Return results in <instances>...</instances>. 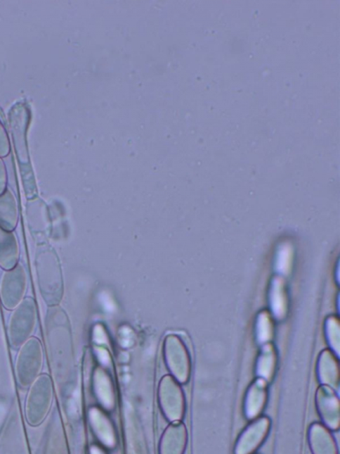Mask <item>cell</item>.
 Wrapping results in <instances>:
<instances>
[{"label": "cell", "instance_id": "cell-11", "mask_svg": "<svg viewBox=\"0 0 340 454\" xmlns=\"http://www.w3.org/2000/svg\"><path fill=\"white\" fill-rule=\"evenodd\" d=\"M89 421L95 436L102 445L107 448H115L117 446V434L113 423L103 409L93 406L89 410Z\"/></svg>", "mask_w": 340, "mask_h": 454}, {"label": "cell", "instance_id": "cell-13", "mask_svg": "<svg viewBox=\"0 0 340 454\" xmlns=\"http://www.w3.org/2000/svg\"><path fill=\"white\" fill-rule=\"evenodd\" d=\"M268 398V384L263 379H257L250 385L244 399V414L247 418H257L263 411Z\"/></svg>", "mask_w": 340, "mask_h": 454}, {"label": "cell", "instance_id": "cell-3", "mask_svg": "<svg viewBox=\"0 0 340 454\" xmlns=\"http://www.w3.org/2000/svg\"><path fill=\"white\" fill-rule=\"evenodd\" d=\"M52 401V381L47 374L39 375L32 384L27 398L26 417L30 425H39L45 420Z\"/></svg>", "mask_w": 340, "mask_h": 454}, {"label": "cell", "instance_id": "cell-6", "mask_svg": "<svg viewBox=\"0 0 340 454\" xmlns=\"http://www.w3.org/2000/svg\"><path fill=\"white\" fill-rule=\"evenodd\" d=\"M158 396L166 420L170 422L181 421L185 412V399L178 382L171 375H165L159 382Z\"/></svg>", "mask_w": 340, "mask_h": 454}, {"label": "cell", "instance_id": "cell-10", "mask_svg": "<svg viewBox=\"0 0 340 454\" xmlns=\"http://www.w3.org/2000/svg\"><path fill=\"white\" fill-rule=\"evenodd\" d=\"M270 429V419L261 417L255 420L241 433L234 454H253L266 439Z\"/></svg>", "mask_w": 340, "mask_h": 454}, {"label": "cell", "instance_id": "cell-14", "mask_svg": "<svg viewBox=\"0 0 340 454\" xmlns=\"http://www.w3.org/2000/svg\"><path fill=\"white\" fill-rule=\"evenodd\" d=\"M308 443L313 454H339L334 438L321 423H314L309 428Z\"/></svg>", "mask_w": 340, "mask_h": 454}, {"label": "cell", "instance_id": "cell-8", "mask_svg": "<svg viewBox=\"0 0 340 454\" xmlns=\"http://www.w3.org/2000/svg\"><path fill=\"white\" fill-rule=\"evenodd\" d=\"M10 129L15 143L19 163L25 166L30 165L28 149H27L26 131L28 127L29 113L25 106L15 105L9 114Z\"/></svg>", "mask_w": 340, "mask_h": 454}, {"label": "cell", "instance_id": "cell-1", "mask_svg": "<svg viewBox=\"0 0 340 454\" xmlns=\"http://www.w3.org/2000/svg\"><path fill=\"white\" fill-rule=\"evenodd\" d=\"M36 265L44 298L50 305H57L63 298V282L59 260L53 249L47 246L37 248Z\"/></svg>", "mask_w": 340, "mask_h": 454}, {"label": "cell", "instance_id": "cell-17", "mask_svg": "<svg viewBox=\"0 0 340 454\" xmlns=\"http://www.w3.org/2000/svg\"><path fill=\"white\" fill-rule=\"evenodd\" d=\"M19 255V245L15 234L0 228V266L6 271L15 267Z\"/></svg>", "mask_w": 340, "mask_h": 454}, {"label": "cell", "instance_id": "cell-23", "mask_svg": "<svg viewBox=\"0 0 340 454\" xmlns=\"http://www.w3.org/2000/svg\"><path fill=\"white\" fill-rule=\"evenodd\" d=\"M6 181H8V177H6V167L4 163L0 159V194L6 191Z\"/></svg>", "mask_w": 340, "mask_h": 454}, {"label": "cell", "instance_id": "cell-21", "mask_svg": "<svg viewBox=\"0 0 340 454\" xmlns=\"http://www.w3.org/2000/svg\"><path fill=\"white\" fill-rule=\"evenodd\" d=\"M259 326L261 327V332L263 334H260V338L263 342L264 341L270 340L271 336V320L270 317L267 315L266 313H263L259 317Z\"/></svg>", "mask_w": 340, "mask_h": 454}, {"label": "cell", "instance_id": "cell-7", "mask_svg": "<svg viewBox=\"0 0 340 454\" xmlns=\"http://www.w3.org/2000/svg\"><path fill=\"white\" fill-rule=\"evenodd\" d=\"M27 289V275L22 265L8 270L0 282V298L8 310L15 309L22 301Z\"/></svg>", "mask_w": 340, "mask_h": 454}, {"label": "cell", "instance_id": "cell-9", "mask_svg": "<svg viewBox=\"0 0 340 454\" xmlns=\"http://www.w3.org/2000/svg\"><path fill=\"white\" fill-rule=\"evenodd\" d=\"M315 404L322 421L332 430L340 427V405L339 396L328 386L322 385L315 393Z\"/></svg>", "mask_w": 340, "mask_h": 454}, {"label": "cell", "instance_id": "cell-2", "mask_svg": "<svg viewBox=\"0 0 340 454\" xmlns=\"http://www.w3.org/2000/svg\"><path fill=\"white\" fill-rule=\"evenodd\" d=\"M37 306L32 298L22 300L10 316L8 334L13 348L22 346L30 339L37 325Z\"/></svg>", "mask_w": 340, "mask_h": 454}, {"label": "cell", "instance_id": "cell-5", "mask_svg": "<svg viewBox=\"0 0 340 454\" xmlns=\"http://www.w3.org/2000/svg\"><path fill=\"white\" fill-rule=\"evenodd\" d=\"M164 358L170 373L180 384L189 381L192 360L183 341L176 334H169L164 341Z\"/></svg>", "mask_w": 340, "mask_h": 454}, {"label": "cell", "instance_id": "cell-12", "mask_svg": "<svg viewBox=\"0 0 340 454\" xmlns=\"http://www.w3.org/2000/svg\"><path fill=\"white\" fill-rule=\"evenodd\" d=\"M188 434L181 422H172L165 429L159 443V454H183L186 449Z\"/></svg>", "mask_w": 340, "mask_h": 454}, {"label": "cell", "instance_id": "cell-18", "mask_svg": "<svg viewBox=\"0 0 340 454\" xmlns=\"http://www.w3.org/2000/svg\"><path fill=\"white\" fill-rule=\"evenodd\" d=\"M18 223V206L11 191L0 194V228L13 232Z\"/></svg>", "mask_w": 340, "mask_h": 454}, {"label": "cell", "instance_id": "cell-19", "mask_svg": "<svg viewBox=\"0 0 340 454\" xmlns=\"http://www.w3.org/2000/svg\"><path fill=\"white\" fill-rule=\"evenodd\" d=\"M277 366V355L274 348L270 346L264 347L257 365V374L263 380L270 382L273 377Z\"/></svg>", "mask_w": 340, "mask_h": 454}, {"label": "cell", "instance_id": "cell-20", "mask_svg": "<svg viewBox=\"0 0 340 454\" xmlns=\"http://www.w3.org/2000/svg\"><path fill=\"white\" fill-rule=\"evenodd\" d=\"M326 334L329 344L334 350L336 356H339V322L335 317H328L325 325Z\"/></svg>", "mask_w": 340, "mask_h": 454}, {"label": "cell", "instance_id": "cell-22", "mask_svg": "<svg viewBox=\"0 0 340 454\" xmlns=\"http://www.w3.org/2000/svg\"><path fill=\"white\" fill-rule=\"evenodd\" d=\"M10 151V145L8 135L4 127L0 122V156H8Z\"/></svg>", "mask_w": 340, "mask_h": 454}, {"label": "cell", "instance_id": "cell-16", "mask_svg": "<svg viewBox=\"0 0 340 454\" xmlns=\"http://www.w3.org/2000/svg\"><path fill=\"white\" fill-rule=\"evenodd\" d=\"M93 389L98 402L105 410H112L115 405L114 384L110 375L102 368H97L94 372Z\"/></svg>", "mask_w": 340, "mask_h": 454}, {"label": "cell", "instance_id": "cell-24", "mask_svg": "<svg viewBox=\"0 0 340 454\" xmlns=\"http://www.w3.org/2000/svg\"><path fill=\"white\" fill-rule=\"evenodd\" d=\"M90 454H107L103 448L98 446H91L90 448Z\"/></svg>", "mask_w": 340, "mask_h": 454}, {"label": "cell", "instance_id": "cell-15", "mask_svg": "<svg viewBox=\"0 0 340 454\" xmlns=\"http://www.w3.org/2000/svg\"><path fill=\"white\" fill-rule=\"evenodd\" d=\"M319 381L332 390L338 391L339 387V363L338 356L332 351L325 350L319 357L318 365Z\"/></svg>", "mask_w": 340, "mask_h": 454}, {"label": "cell", "instance_id": "cell-4", "mask_svg": "<svg viewBox=\"0 0 340 454\" xmlns=\"http://www.w3.org/2000/svg\"><path fill=\"white\" fill-rule=\"evenodd\" d=\"M43 366V349L40 341L30 338L17 355L15 372L17 380L22 387L32 385L39 377Z\"/></svg>", "mask_w": 340, "mask_h": 454}]
</instances>
